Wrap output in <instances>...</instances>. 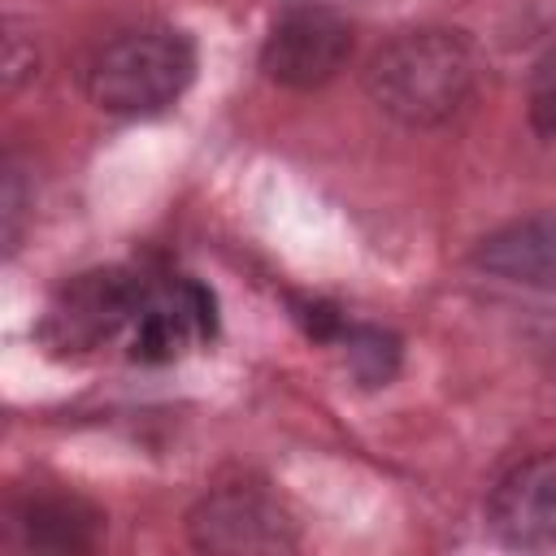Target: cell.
Here are the masks:
<instances>
[{
    "label": "cell",
    "mask_w": 556,
    "mask_h": 556,
    "mask_svg": "<svg viewBox=\"0 0 556 556\" xmlns=\"http://www.w3.org/2000/svg\"><path fill=\"white\" fill-rule=\"evenodd\" d=\"M187 539L208 556H274L300 547V526L274 491L256 482H226L191 504Z\"/></svg>",
    "instance_id": "277c9868"
},
{
    "label": "cell",
    "mask_w": 556,
    "mask_h": 556,
    "mask_svg": "<svg viewBox=\"0 0 556 556\" xmlns=\"http://www.w3.org/2000/svg\"><path fill=\"white\" fill-rule=\"evenodd\" d=\"M100 513L74 495H26L4 513V547L17 552H91Z\"/></svg>",
    "instance_id": "9c48e42d"
},
{
    "label": "cell",
    "mask_w": 556,
    "mask_h": 556,
    "mask_svg": "<svg viewBox=\"0 0 556 556\" xmlns=\"http://www.w3.org/2000/svg\"><path fill=\"white\" fill-rule=\"evenodd\" d=\"M35 204V187L26 182V169L9 156L4 161V178H0V230H4V252L13 256L26 230V213Z\"/></svg>",
    "instance_id": "8fae6325"
},
{
    "label": "cell",
    "mask_w": 556,
    "mask_h": 556,
    "mask_svg": "<svg viewBox=\"0 0 556 556\" xmlns=\"http://www.w3.org/2000/svg\"><path fill=\"white\" fill-rule=\"evenodd\" d=\"M195 78V43L165 22L113 30L83 61V91L100 113L152 117L169 109Z\"/></svg>",
    "instance_id": "7a4b0ae2"
},
{
    "label": "cell",
    "mask_w": 556,
    "mask_h": 556,
    "mask_svg": "<svg viewBox=\"0 0 556 556\" xmlns=\"http://www.w3.org/2000/svg\"><path fill=\"white\" fill-rule=\"evenodd\" d=\"M35 65H39V56H35V39H26L17 22H4V56H0L4 91H17V87L35 74Z\"/></svg>",
    "instance_id": "4fadbf2b"
},
{
    "label": "cell",
    "mask_w": 556,
    "mask_h": 556,
    "mask_svg": "<svg viewBox=\"0 0 556 556\" xmlns=\"http://www.w3.org/2000/svg\"><path fill=\"white\" fill-rule=\"evenodd\" d=\"M486 521L508 547H556V452L513 465L491 486Z\"/></svg>",
    "instance_id": "52a82bcc"
},
{
    "label": "cell",
    "mask_w": 556,
    "mask_h": 556,
    "mask_svg": "<svg viewBox=\"0 0 556 556\" xmlns=\"http://www.w3.org/2000/svg\"><path fill=\"white\" fill-rule=\"evenodd\" d=\"M352 56V22L317 0H291L274 13L261 43V70L269 83L313 91L330 83Z\"/></svg>",
    "instance_id": "5b68a950"
},
{
    "label": "cell",
    "mask_w": 556,
    "mask_h": 556,
    "mask_svg": "<svg viewBox=\"0 0 556 556\" xmlns=\"http://www.w3.org/2000/svg\"><path fill=\"white\" fill-rule=\"evenodd\" d=\"M526 109H530V126L547 139H556V48H547L534 70H530V87H526Z\"/></svg>",
    "instance_id": "7c38bea8"
},
{
    "label": "cell",
    "mask_w": 556,
    "mask_h": 556,
    "mask_svg": "<svg viewBox=\"0 0 556 556\" xmlns=\"http://www.w3.org/2000/svg\"><path fill=\"white\" fill-rule=\"evenodd\" d=\"M148 274L135 269H87L70 278L43 308L39 343L52 356H91L113 339H126L139 300H143Z\"/></svg>",
    "instance_id": "3957f363"
},
{
    "label": "cell",
    "mask_w": 556,
    "mask_h": 556,
    "mask_svg": "<svg viewBox=\"0 0 556 556\" xmlns=\"http://www.w3.org/2000/svg\"><path fill=\"white\" fill-rule=\"evenodd\" d=\"M213 330H217V304L204 282L182 274L148 278L139 313L126 330V356L143 365H165L187 356L195 343L213 339Z\"/></svg>",
    "instance_id": "8992f818"
},
{
    "label": "cell",
    "mask_w": 556,
    "mask_h": 556,
    "mask_svg": "<svg viewBox=\"0 0 556 556\" xmlns=\"http://www.w3.org/2000/svg\"><path fill=\"white\" fill-rule=\"evenodd\" d=\"M330 343L343 348L348 369L365 387H387L391 374H395V365H400V343L387 330H378V326H352V321H343Z\"/></svg>",
    "instance_id": "30bf717a"
},
{
    "label": "cell",
    "mask_w": 556,
    "mask_h": 556,
    "mask_svg": "<svg viewBox=\"0 0 556 556\" xmlns=\"http://www.w3.org/2000/svg\"><path fill=\"white\" fill-rule=\"evenodd\" d=\"M469 265L508 287L556 291V208L517 217V222L482 235Z\"/></svg>",
    "instance_id": "ba28073f"
},
{
    "label": "cell",
    "mask_w": 556,
    "mask_h": 556,
    "mask_svg": "<svg viewBox=\"0 0 556 556\" xmlns=\"http://www.w3.org/2000/svg\"><path fill=\"white\" fill-rule=\"evenodd\" d=\"M478 48L465 30L417 26L387 39L365 65V96L400 126L430 130L452 122L478 91Z\"/></svg>",
    "instance_id": "6da1fadb"
}]
</instances>
